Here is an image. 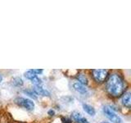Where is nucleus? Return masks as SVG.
Masks as SVG:
<instances>
[{"instance_id": "obj_1", "label": "nucleus", "mask_w": 131, "mask_h": 123, "mask_svg": "<svg viewBox=\"0 0 131 123\" xmlns=\"http://www.w3.org/2000/svg\"><path fill=\"white\" fill-rule=\"evenodd\" d=\"M125 83L122 77L116 73H112L106 80V90L113 97H119L123 94Z\"/></svg>"}, {"instance_id": "obj_2", "label": "nucleus", "mask_w": 131, "mask_h": 123, "mask_svg": "<svg viewBox=\"0 0 131 123\" xmlns=\"http://www.w3.org/2000/svg\"><path fill=\"white\" fill-rule=\"evenodd\" d=\"M15 104H17L20 108L26 109L28 111H32L35 108V102L33 100L28 98L24 97H17L15 98Z\"/></svg>"}, {"instance_id": "obj_3", "label": "nucleus", "mask_w": 131, "mask_h": 123, "mask_svg": "<svg viewBox=\"0 0 131 123\" xmlns=\"http://www.w3.org/2000/svg\"><path fill=\"white\" fill-rule=\"evenodd\" d=\"M102 110H103V112L105 114V116L107 117L112 122H113V123H122L121 117L115 112V111L112 109V107L104 106Z\"/></svg>"}, {"instance_id": "obj_4", "label": "nucleus", "mask_w": 131, "mask_h": 123, "mask_svg": "<svg viewBox=\"0 0 131 123\" xmlns=\"http://www.w3.org/2000/svg\"><path fill=\"white\" fill-rule=\"evenodd\" d=\"M94 80L97 83H102L108 76V71L106 69H94L92 71Z\"/></svg>"}, {"instance_id": "obj_5", "label": "nucleus", "mask_w": 131, "mask_h": 123, "mask_svg": "<svg viewBox=\"0 0 131 123\" xmlns=\"http://www.w3.org/2000/svg\"><path fill=\"white\" fill-rule=\"evenodd\" d=\"M43 72V69H30L24 73V76L26 77V79L31 80L33 78H35V76H38V75H40V74H42Z\"/></svg>"}, {"instance_id": "obj_6", "label": "nucleus", "mask_w": 131, "mask_h": 123, "mask_svg": "<svg viewBox=\"0 0 131 123\" xmlns=\"http://www.w3.org/2000/svg\"><path fill=\"white\" fill-rule=\"evenodd\" d=\"M131 94L129 91H126L123 93L121 96V104L123 106H125L127 108H130L131 106Z\"/></svg>"}, {"instance_id": "obj_7", "label": "nucleus", "mask_w": 131, "mask_h": 123, "mask_svg": "<svg viewBox=\"0 0 131 123\" xmlns=\"http://www.w3.org/2000/svg\"><path fill=\"white\" fill-rule=\"evenodd\" d=\"M71 118L75 121L76 123H89L87 118H85L81 115L80 112L75 111L71 113Z\"/></svg>"}, {"instance_id": "obj_8", "label": "nucleus", "mask_w": 131, "mask_h": 123, "mask_svg": "<svg viewBox=\"0 0 131 123\" xmlns=\"http://www.w3.org/2000/svg\"><path fill=\"white\" fill-rule=\"evenodd\" d=\"M33 91H34L37 95H41V96H50V93H49L48 90L46 89H43L41 85L38 86H35L34 89H33Z\"/></svg>"}, {"instance_id": "obj_9", "label": "nucleus", "mask_w": 131, "mask_h": 123, "mask_svg": "<svg viewBox=\"0 0 131 123\" xmlns=\"http://www.w3.org/2000/svg\"><path fill=\"white\" fill-rule=\"evenodd\" d=\"M73 89L75 90L76 92L80 94H85L88 92V89L85 85L80 84V82L75 81L73 83Z\"/></svg>"}, {"instance_id": "obj_10", "label": "nucleus", "mask_w": 131, "mask_h": 123, "mask_svg": "<svg viewBox=\"0 0 131 123\" xmlns=\"http://www.w3.org/2000/svg\"><path fill=\"white\" fill-rule=\"evenodd\" d=\"M83 108H84V112H85L86 113H88V114L89 115V116H92V117L95 116V114H96V110H95V108H94L93 106L89 105V104H83Z\"/></svg>"}, {"instance_id": "obj_11", "label": "nucleus", "mask_w": 131, "mask_h": 123, "mask_svg": "<svg viewBox=\"0 0 131 123\" xmlns=\"http://www.w3.org/2000/svg\"><path fill=\"white\" fill-rule=\"evenodd\" d=\"M76 78H77V81H78V82H80V84L84 85H85V86L88 85L89 80H88L87 77H86V76L84 75V74H83V73H79V74L77 75Z\"/></svg>"}, {"instance_id": "obj_12", "label": "nucleus", "mask_w": 131, "mask_h": 123, "mask_svg": "<svg viewBox=\"0 0 131 123\" xmlns=\"http://www.w3.org/2000/svg\"><path fill=\"white\" fill-rule=\"evenodd\" d=\"M12 84L16 87H20V86H22L24 85V82L20 77H14L12 80Z\"/></svg>"}, {"instance_id": "obj_13", "label": "nucleus", "mask_w": 131, "mask_h": 123, "mask_svg": "<svg viewBox=\"0 0 131 123\" xmlns=\"http://www.w3.org/2000/svg\"><path fill=\"white\" fill-rule=\"evenodd\" d=\"M24 93L28 94V95H30V97L35 98H37V94L34 91H33V89H31V90H24Z\"/></svg>"}, {"instance_id": "obj_14", "label": "nucleus", "mask_w": 131, "mask_h": 123, "mask_svg": "<svg viewBox=\"0 0 131 123\" xmlns=\"http://www.w3.org/2000/svg\"><path fill=\"white\" fill-rule=\"evenodd\" d=\"M48 114L49 115V116H51V117L54 116V115H55V111L53 110V109H49L48 111Z\"/></svg>"}, {"instance_id": "obj_15", "label": "nucleus", "mask_w": 131, "mask_h": 123, "mask_svg": "<svg viewBox=\"0 0 131 123\" xmlns=\"http://www.w3.org/2000/svg\"><path fill=\"white\" fill-rule=\"evenodd\" d=\"M61 120L63 121V123H71V121L69 120V119H67V118H62Z\"/></svg>"}, {"instance_id": "obj_16", "label": "nucleus", "mask_w": 131, "mask_h": 123, "mask_svg": "<svg viewBox=\"0 0 131 123\" xmlns=\"http://www.w3.org/2000/svg\"><path fill=\"white\" fill-rule=\"evenodd\" d=\"M3 81V76L2 75H0V83Z\"/></svg>"}, {"instance_id": "obj_17", "label": "nucleus", "mask_w": 131, "mask_h": 123, "mask_svg": "<svg viewBox=\"0 0 131 123\" xmlns=\"http://www.w3.org/2000/svg\"><path fill=\"white\" fill-rule=\"evenodd\" d=\"M101 123H109V122H107V121H102Z\"/></svg>"}]
</instances>
